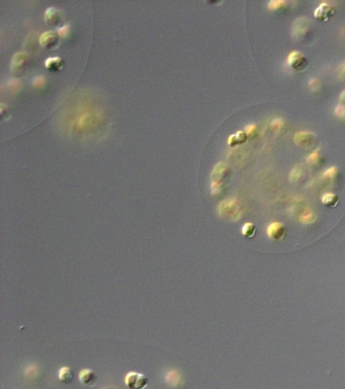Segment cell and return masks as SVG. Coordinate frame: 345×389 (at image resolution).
<instances>
[{
  "label": "cell",
  "instance_id": "1",
  "mask_svg": "<svg viewBox=\"0 0 345 389\" xmlns=\"http://www.w3.org/2000/svg\"><path fill=\"white\" fill-rule=\"evenodd\" d=\"M229 166L224 163V162H219L217 163L216 166L214 167L211 178H212V184H211V190L213 194H218L222 192L223 186H224V180L229 175Z\"/></svg>",
  "mask_w": 345,
  "mask_h": 389
},
{
  "label": "cell",
  "instance_id": "2",
  "mask_svg": "<svg viewBox=\"0 0 345 389\" xmlns=\"http://www.w3.org/2000/svg\"><path fill=\"white\" fill-rule=\"evenodd\" d=\"M218 210L221 216L231 218L232 220H238L241 216V209L239 204L235 200H225L221 202L218 207Z\"/></svg>",
  "mask_w": 345,
  "mask_h": 389
},
{
  "label": "cell",
  "instance_id": "3",
  "mask_svg": "<svg viewBox=\"0 0 345 389\" xmlns=\"http://www.w3.org/2000/svg\"><path fill=\"white\" fill-rule=\"evenodd\" d=\"M148 383L146 376L138 372H129L125 377V384L130 389H144Z\"/></svg>",
  "mask_w": 345,
  "mask_h": 389
},
{
  "label": "cell",
  "instance_id": "4",
  "mask_svg": "<svg viewBox=\"0 0 345 389\" xmlns=\"http://www.w3.org/2000/svg\"><path fill=\"white\" fill-rule=\"evenodd\" d=\"M311 22L304 17L297 19L292 23V36L296 40H303V38L310 32Z\"/></svg>",
  "mask_w": 345,
  "mask_h": 389
},
{
  "label": "cell",
  "instance_id": "5",
  "mask_svg": "<svg viewBox=\"0 0 345 389\" xmlns=\"http://www.w3.org/2000/svg\"><path fill=\"white\" fill-rule=\"evenodd\" d=\"M288 63L290 66L296 71H304L308 67V60L305 55L299 51H293L288 57Z\"/></svg>",
  "mask_w": 345,
  "mask_h": 389
},
{
  "label": "cell",
  "instance_id": "6",
  "mask_svg": "<svg viewBox=\"0 0 345 389\" xmlns=\"http://www.w3.org/2000/svg\"><path fill=\"white\" fill-rule=\"evenodd\" d=\"M317 142V138L314 133L309 131H300L295 134V143L299 147L312 148Z\"/></svg>",
  "mask_w": 345,
  "mask_h": 389
},
{
  "label": "cell",
  "instance_id": "7",
  "mask_svg": "<svg viewBox=\"0 0 345 389\" xmlns=\"http://www.w3.org/2000/svg\"><path fill=\"white\" fill-rule=\"evenodd\" d=\"M64 12L56 7H48L45 12V21L52 27H59L64 22Z\"/></svg>",
  "mask_w": 345,
  "mask_h": 389
},
{
  "label": "cell",
  "instance_id": "8",
  "mask_svg": "<svg viewBox=\"0 0 345 389\" xmlns=\"http://www.w3.org/2000/svg\"><path fill=\"white\" fill-rule=\"evenodd\" d=\"M59 34L55 31H47L39 37V44L44 49H55L59 45Z\"/></svg>",
  "mask_w": 345,
  "mask_h": 389
},
{
  "label": "cell",
  "instance_id": "9",
  "mask_svg": "<svg viewBox=\"0 0 345 389\" xmlns=\"http://www.w3.org/2000/svg\"><path fill=\"white\" fill-rule=\"evenodd\" d=\"M334 15H335L334 7L326 2H323L316 8L314 12V18L322 22H326Z\"/></svg>",
  "mask_w": 345,
  "mask_h": 389
},
{
  "label": "cell",
  "instance_id": "10",
  "mask_svg": "<svg viewBox=\"0 0 345 389\" xmlns=\"http://www.w3.org/2000/svg\"><path fill=\"white\" fill-rule=\"evenodd\" d=\"M29 62V55L25 52H18L11 59V71L20 73Z\"/></svg>",
  "mask_w": 345,
  "mask_h": 389
},
{
  "label": "cell",
  "instance_id": "11",
  "mask_svg": "<svg viewBox=\"0 0 345 389\" xmlns=\"http://www.w3.org/2000/svg\"><path fill=\"white\" fill-rule=\"evenodd\" d=\"M286 228L283 223L272 222L267 227V235L274 240H283L286 237Z\"/></svg>",
  "mask_w": 345,
  "mask_h": 389
},
{
  "label": "cell",
  "instance_id": "12",
  "mask_svg": "<svg viewBox=\"0 0 345 389\" xmlns=\"http://www.w3.org/2000/svg\"><path fill=\"white\" fill-rule=\"evenodd\" d=\"M78 378L80 383H82L83 385L86 386H91L95 383L96 381V375L94 374V372L91 369H83L79 372L78 375Z\"/></svg>",
  "mask_w": 345,
  "mask_h": 389
},
{
  "label": "cell",
  "instance_id": "13",
  "mask_svg": "<svg viewBox=\"0 0 345 389\" xmlns=\"http://www.w3.org/2000/svg\"><path fill=\"white\" fill-rule=\"evenodd\" d=\"M248 140V136L245 131H238L235 134H232L228 139V144L231 147H236L239 145L245 144Z\"/></svg>",
  "mask_w": 345,
  "mask_h": 389
},
{
  "label": "cell",
  "instance_id": "14",
  "mask_svg": "<svg viewBox=\"0 0 345 389\" xmlns=\"http://www.w3.org/2000/svg\"><path fill=\"white\" fill-rule=\"evenodd\" d=\"M64 66V61L60 57H51L45 62V67L51 72H58Z\"/></svg>",
  "mask_w": 345,
  "mask_h": 389
},
{
  "label": "cell",
  "instance_id": "15",
  "mask_svg": "<svg viewBox=\"0 0 345 389\" xmlns=\"http://www.w3.org/2000/svg\"><path fill=\"white\" fill-rule=\"evenodd\" d=\"M321 202L329 208H334L339 203V197L334 193H325L321 197Z\"/></svg>",
  "mask_w": 345,
  "mask_h": 389
},
{
  "label": "cell",
  "instance_id": "16",
  "mask_svg": "<svg viewBox=\"0 0 345 389\" xmlns=\"http://www.w3.org/2000/svg\"><path fill=\"white\" fill-rule=\"evenodd\" d=\"M58 378L62 383L70 384L74 379V373L69 367H62L58 372Z\"/></svg>",
  "mask_w": 345,
  "mask_h": 389
},
{
  "label": "cell",
  "instance_id": "17",
  "mask_svg": "<svg viewBox=\"0 0 345 389\" xmlns=\"http://www.w3.org/2000/svg\"><path fill=\"white\" fill-rule=\"evenodd\" d=\"M37 41H40V39H37V35L36 32H33L25 39L24 46L29 51L33 52L37 49Z\"/></svg>",
  "mask_w": 345,
  "mask_h": 389
},
{
  "label": "cell",
  "instance_id": "18",
  "mask_svg": "<svg viewBox=\"0 0 345 389\" xmlns=\"http://www.w3.org/2000/svg\"><path fill=\"white\" fill-rule=\"evenodd\" d=\"M300 221L304 224H311L314 223L317 219L316 214L311 210H305L299 217Z\"/></svg>",
  "mask_w": 345,
  "mask_h": 389
},
{
  "label": "cell",
  "instance_id": "19",
  "mask_svg": "<svg viewBox=\"0 0 345 389\" xmlns=\"http://www.w3.org/2000/svg\"><path fill=\"white\" fill-rule=\"evenodd\" d=\"M304 175V167L302 165L296 166L290 174V180L291 183H297Z\"/></svg>",
  "mask_w": 345,
  "mask_h": 389
},
{
  "label": "cell",
  "instance_id": "20",
  "mask_svg": "<svg viewBox=\"0 0 345 389\" xmlns=\"http://www.w3.org/2000/svg\"><path fill=\"white\" fill-rule=\"evenodd\" d=\"M241 232H242V235H243L244 237L252 238L254 236V234H255V232H256V227H255L254 224L248 222V223H245L243 226H242Z\"/></svg>",
  "mask_w": 345,
  "mask_h": 389
},
{
  "label": "cell",
  "instance_id": "21",
  "mask_svg": "<svg viewBox=\"0 0 345 389\" xmlns=\"http://www.w3.org/2000/svg\"><path fill=\"white\" fill-rule=\"evenodd\" d=\"M307 163L312 166H318L322 163V156L318 151L311 153L308 157H307Z\"/></svg>",
  "mask_w": 345,
  "mask_h": 389
},
{
  "label": "cell",
  "instance_id": "22",
  "mask_svg": "<svg viewBox=\"0 0 345 389\" xmlns=\"http://www.w3.org/2000/svg\"><path fill=\"white\" fill-rule=\"evenodd\" d=\"M166 381H167V383L170 384L171 386L178 385V383H180V381H181L180 373L176 372V371L168 372V374L166 375Z\"/></svg>",
  "mask_w": 345,
  "mask_h": 389
},
{
  "label": "cell",
  "instance_id": "23",
  "mask_svg": "<svg viewBox=\"0 0 345 389\" xmlns=\"http://www.w3.org/2000/svg\"><path fill=\"white\" fill-rule=\"evenodd\" d=\"M337 174H338V168L335 166H332L323 174L322 178H323V180H326V181L333 180L337 176Z\"/></svg>",
  "mask_w": 345,
  "mask_h": 389
},
{
  "label": "cell",
  "instance_id": "24",
  "mask_svg": "<svg viewBox=\"0 0 345 389\" xmlns=\"http://www.w3.org/2000/svg\"><path fill=\"white\" fill-rule=\"evenodd\" d=\"M286 5H288V2L285 0H272V1L268 3V8L271 10H278L280 8H284Z\"/></svg>",
  "mask_w": 345,
  "mask_h": 389
},
{
  "label": "cell",
  "instance_id": "25",
  "mask_svg": "<svg viewBox=\"0 0 345 389\" xmlns=\"http://www.w3.org/2000/svg\"><path fill=\"white\" fill-rule=\"evenodd\" d=\"M46 83V79L44 76H36L33 80V86L35 88H42Z\"/></svg>",
  "mask_w": 345,
  "mask_h": 389
},
{
  "label": "cell",
  "instance_id": "26",
  "mask_svg": "<svg viewBox=\"0 0 345 389\" xmlns=\"http://www.w3.org/2000/svg\"><path fill=\"white\" fill-rule=\"evenodd\" d=\"M309 86L311 88L312 92H319L321 89V81L319 79H311L309 82Z\"/></svg>",
  "mask_w": 345,
  "mask_h": 389
},
{
  "label": "cell",
  "instance_id": "27",
  "mask_svg": "<svg viewBox=\"0 0 345 389\" xmlns=\"http://www.w3.org/2000/svg\"><path fill=\"white\" fill-rule=\"evenodd\" d=\"M7 86L9 87V89L11 90V92L16 93V92H18V90L20 89L21 84H20L19 80H9L7 82Z\"/></svg>",
  "mask_w": 345,
  "mask_h": 389
},
{
  "label": "cell",
  "instance_id": "28",
  "mask_svg": "<svg viewBox=\"0 0 345 389\" xmlns=\"http://www.w3.org/2000/svg\"><path fill=\"white\" fill-rule=\"evenodd\" d=\"M257 131V126L256 125H249L245 128V133L247 134L248 137H253Z\"/></svg>",
  "mask_w": 345,
  "mask_h": 389
},
{
  "label": "cell",
  "instance_id": "29",
  "mask_svg": "<svg viewBox=\"0 0 345 389\" xmlns=\"http://www.w3.org/2000/svg\"><path fill=\"white\" fill-rule=\"evenodd\" d=\"M335 115L338 117L339 119L345 120V106L339 105L335 109Z\"/></svg>",
  "mask_w": 345,
  "mask_h": 389
},
{
  "label": "cell",
  "instance_id": "30",
  "mask_svg": "<svg viewBox=\"0 0 345 389\" xmlns=\"http://www.w3.org/2000/svg\"><path fill=\"white\" fill-rule=\"evenodd\" d=\"M69 31H70L69 24H64V25H62V27L57 31V33L59 34V36L63 37V38H65V37L68 36Z\"/></svg>",
  "mask_w": 345,
  "mask_h": 389
},
{
  "label": "cell",
  "instance_id": "31",
  "mask_svg": "<svg viewBox=\"0 0 345 389\" xmlns=\"http://www.w3.org/2000/svg\"><path fill=\"white\" fill-rule=\"evenodd\" d=\"M271 126L274 130V131H279V130L282 129L283 126H284V121L280 120V119H275V120H273L272 122Z\"/></svg>",
  "mask_w": 345,
  "mask_h": 389
},
{
  "label": "cell",
  "instance_id": "32",
  "mask_svg": "<svg viewBox=\"0 0 345 389\" xmlns=\"http://www.w3.org/2000/svg\"><path fill=\"white\" fill-rule=\"evenodd\" d=\"M338 75H339V77H340L341 79L345 80V64L342 65V66L340 67V69L338 71Z\"/></svg>",
  "mask_w": 345,
  "mask_h": 389
},
{
  "label": "cell",
  "instance_id": "33",
  "mask_svg": "<svg viewBox=\"0 0 345 389\" xmlns=\"http://www.w3.org/2000/svg\"><path fill=\"white\" fill-rule=\"evenodd\" d=\"M339 101H340V105H342V106H345V90H344V92H343V93L340 95Z\"/></svg>",
  "mask_w": 345,
  "mask_h": 389
},
{
  "label": "cell",
  "instance_id": "34",
  "mask_svg": "<svg viewBox=\"0 0 345 389\" xmlns=\"http://www.w3.org/2000/svg\"><path fill=\"white\" fill-rule=\"evenodd\" d=\"M102 389H117L116 387H105V388H102Z\"/></svg>",
  "mask_w": 345,
  "mask_h": 389
}]
</instances>
